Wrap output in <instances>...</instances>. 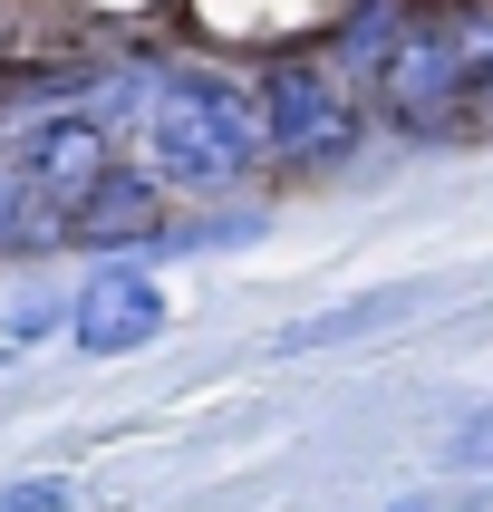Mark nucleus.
<instances>
[{"mask_svg": "<svg viewBox=\"0 0 493 512\" xmlns=\"http://www.w3.org/2000/svg\"><path fill=\"white\" fill-rule=\"evenodd\" d=\"M0 512H78L68 474H29V484H0Z\"/></svg>", "mask_w": 493, "mask_h": 512, "instance_id": "6e6552de", "label": "nucleus"}, {"mask_svg": "<svg viewBox=\"0 0 493 512\" xmlns=\"http://www.w3.org/2000/svg\"><path fill=\"white\" fill-rule=\"evenodd\" d=\"M126 145H136V174H155L174 203H223L271 165L261 97L223 58H145V97H136Z\"/></svg>", "mask_w": 493, "mask_h": 512, "instance_id": "f257e3e1", "label": "nucleus"}, {"mask_svg": "<svg viewBox=\"0 0 493 512\" xmlns=\"http://www.w3.org/2000/svg\"><path fill=\"white\" fill-rule=\"evenodd\" d=\"M445 39H455V145H474L493 136V0L445 10Z\"/></svg>", "mask_w": 493, "mask_h": 512, "instance_id": "20e7f679", "label": "nucleus"}, {"mask_svg": "<svg viewBox=\"0 0 493 512\" xmlns=\"http://www.w3.org/2000/svg\"><path fill=\"white\" fill-rule=\"evenodd\" d=\"M252 97H261V145H271L281 174H339V165H358V145H368V126H377V116L358 107V87H348L319 49H281L252 78Z\"/></svg>", "mask_w": 493, "mask_h": 512, "instance_id": "f03ea898", "label": "nucleus"}, {"mask_svg": "<svg viewBox=\"0 0 493 512\" xmlns=\"http://www.w3.org/2000/svg\"><path fill=\"white\" fill-rule=\"evenodd\" d=\"M68 339L87 358H136V348H155L165 339V290H155V271L136 252H107L68 290Z\"/></svg>", "mask_w": 493, "mask_h": 512, "instance_id": "7ed1b4c3", "label": "nucleus"}, {"mask_svg": "<svg viewBox=\"0 0 493 512\" xmlns=\"http://www.w3.org/2000/svg\"><path fill=\"white\" fill-rule=\"evenodd\" d=\"M445 455H455L464 474H493V406H474V416H464V426H455V445H445Z\"/></svg>", "mask_w": 493, "mask_h": 512, "instance_id": "1a4fd4ad", "label": "nucleus"}, {"mask_svg": "<svg viewBox=\"0 0 493 512\" xmlns=\"http://www.w3.org/2000/svg\"><path fill=\"white\" fill-rule=\"evenodd\" d=\"M426 300V290H406V281H387V290H358V300H339V310H319V319H300V329H281V358H310V348H348V339H377L387 319H406Z\"/></svg>", "mask_w": 493, "mask_h": 512, "instance_id": "39448f33", "label": "nucleus"}, {"mask_svg": "<svg viewBox=\"0 0 493 512\" xmlns=\"http://www.w3.org/2000/svg\"><path fill=\"white\" fill-rule=\"evenodd\" d=\"M387 512H455V503H387Z\"/></svg>", "mask_w": 493, "mask_h": 512, "instance_id": "9d476101", "label": "nucleus"}, {"mask_svg": "<svg viewBox=\"0 0 493 512\" xmlns=\"http://www.w3.org/2000/svg\"><path fill=\"white\" fill-rule=\"evenodd\" d=\"M0 329H10V348H29V339H49V329H68V300L58 290H29V300H10Z\"/></svg>", "mask_w": 493, "mask_h": 512, "instance_id": "0eeeda50", "label": "nucleus"}, {"mask_svg": "<svg viewBox=\"0 0 493 512\" xmlns=\"http://www.w3.org/2000/svg\"><path fill=\"white\" fill-rule=\"evenodd\" d=\"M58 242H68V213L0 155V252H58Z\"/></svg>", "mask_w": 493, "mask_h": 512, "instance_id": "423d86ee", "label": "nucleus"}]
</instances>
